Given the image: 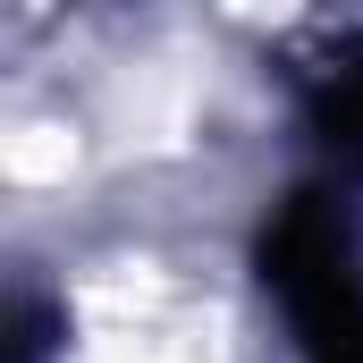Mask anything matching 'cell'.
<instances>
[{"mask_svg": "<svg viewBox=\"0 0 363 363\" xmlns=\"http://www.w3.org/2000/svg\"><path fill=\"white\" fill-rule=\"evenodd\" d=\"M330 135L363 161V68H355V77H338V93H330Z\"/></svg>", "mask_w": 363, "mask_h": 363, "instance_id": "6da1fadb", "label": "cell"}]
</instances>
